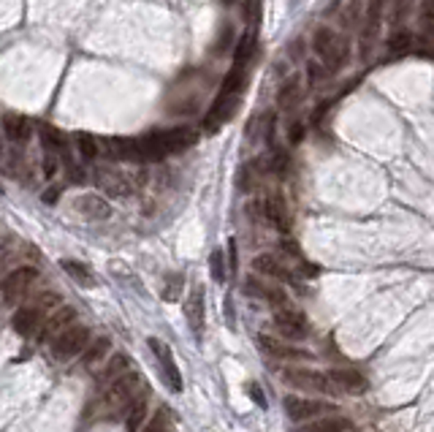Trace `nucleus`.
Listing matches in <instances>:
<instances>
[{
    "label": "nucleus",
    "instance_id": "nucleus-1",
    "mask_svg": "<svg viewBox=\"0 0 434 432\" xmlns=\"http://www.w3.org/2000/svg\"><path fill=\"white\" fill-rule=\"evenodd\" d=\"M312 50H315V57H318L332 74H336V71L348 63V54H350V47H348V41H345V36L334 33L332 27L315 30V36H312Z\"/></svg>",
    "mask_w": 434,
    "mask_h": 432
},
{
    "label": "nucleus",
    "instance_id": "nucleus-2",
    "mask_svg": "<svg viewBox=\"0 0 434 432\" xmlns=\"http://www.w3.org/2000/svg\"><path fill=\"white\" fill-rule=\"evenodd\" d=\"M63 305V299L57 297V294H41L36 302H30V305H22L17 313H14V318H11V327L17 334H22V337H30V334H36L38 327L44 324V318H47V313H52L54 307Z\"/></svg>",
    "mask_w": 434,
    "mask_h": 432
},
{
    "label": "nucleus",
    "instance_id": "nucleus-3",
    "mask_svg": "<svg viewBox=\"0 0 434 432\" xmlns=\"http://www.w3.org/2000/svg\"><path fill=\"white\" fill-rule=\"evenodd\" d=\"M147 389V383L141 381V375L130 367L125 375H120L114 383H109V392H106V405L114 408V410H125V408Z\"/></svg>",
    "mask_w": 434,
    "mask_h": 432
},
{
    "label": "nucleus",
    "instance_id": "nucleus-4",
    "mask_svg": "<svg viewBox=\"0 0 434 432\" xmlns=\"http://www.w3.org/2000/svg\"><path fill=\"white\" fill-rule=\"evenodd\" d=\"M90 343V329L82 327V324H71L68 329H63L54 340H52V356L65 362V359H74L79 356Z\"/></svg>",
    "mask_w": 434,
    "mask_h": 432
},
{
    "label": "nucleus",
    "instance_id": "nucleus-5",
    "mask_svg": "<svg viewBox=\"0 0 434 432\" xmlns=\"http://www.w3.org/2000/svg\"><path fill=\"white\" fill-rule=\"evenodd\" d=\"M282 381L293 389H302V392H320V394H336V386L326 373H318V370H285L282 373Z\"/></svg>",
    "mask_w": 434,
    "mask_h": 432
},
{
    "label": "nucleus",
    "instance_id": "nucleus-6",
    "mask_svg": "<svg viewBox=\"0 0 434 432\" xmlns=\"http://www.w3.org/2000/svg\"><path fill=\"white\" fill-rule=\"evenodd\" d=\"M36 278H38V272L33 267H17L14 272H8L3 278V283H0V299L6 305L20 302L27 291H30V285L36 283Z\"/></svg>",
    "mask_w": 434,
    "mask_h": 432
},
{
    "label": "nucleus",
    "instance_id": "nucleus-7",
    "mask_svg": "<svg viewBox=\"0 0 434 432\" xmlns=\"http://www.w3.org/2000/svg\"><path fill=\"white\" fill-rule=\"evenodd\" d=\"M274 329L280 332L282 337H288V340H304L307 332H309V324H307L304 313H299L296 307L285 305L274 307Z\"/></svg>",
    "mask_w": 434,
    "mask_h": 432
},
{
    "label": "nucleus",
    "instance_id": "nucleus-8",
    "mask_svg": "<svg viewBox=\"0 0 434 432\" xmlns=\"http://www.w3.org/2000/svg\"><path fill=\"white\" fill-rule=\"evenodd\" d=\"M93 182H95V188H101L103 196H111V199H125V196L133 193L130 179L123 172L111 169V166H98L95 174H93Z\"/></svg>",
    "mask_w": 434,
    "mask_h": 432
},
{
    "label": "nucleus",
    "instance_id": "nucleus-9",
    "mask_svg": "<svg viewBox=\"0 0 434 432\" xmlns=\"http://www.w3.org/2000/svg\"><path fill=\"white\" fill-rule=\"evenodd\" d=\"M336 408L326 400H307V397H296V394H288L285 397V413L293 419V422H307V419H315V416H323V413H334Z\"/></svg>",
    "mask_w": 434,
    "mask_h": 432
},
{
    "label": "nucleus",
    "instance_id": "nucleus-10",
    "mask_svg": "<svg viewBox=\"0 0 434 432\" xmlns=\"http://www.w3.org/2000/svg\"><path fill=\"white\" fill-rule=\"evenodd\" d=\"M71 324H77V310L74 307H65V305H60V307H54L49 315L44 318V324L38 327V343H52L57 334L63 329H68Z\"/></svg>",
    "mask_w": 434,
    "mask_h": 432
},
{
    "label": "nucleus",
    "instance_id": "nucleus-11",
    "mask_svg": "<svg viewBox=\"0 0 434 432\" xmlns=\"http://www.w3.org/2000/svg\"><path fill=\"white\" fill-rule=\"evenodd\" d=\"M74 209L84 221H109L111 218V204L98 193H82L74 199Z\"/></svg>",
    "mask_w": 434,
    "mask_h": 432
},
{
    "label": "nucleus",
    "instance_id": "nucleus-12",
    "mask_svg": "<svg viewBox=\"0 0 434 432\" xmlns=\"http://www.w3.org/2000/svg\"><path fill=\"white\" fill-rule=\"evenodd\" d=\"M383 8H385V0H372L369 8H366V20H364V27H361V57L364 60H369V52H372L378 27H380Z\"/></svg>",
    "mask_w": 434,
    "mask_h": 432
},
{
    "label": "nucleus",
    "instance_id": "nucleus-13",
    "mask_svg": "<svg viewBox=\"0 0 434 432\" xmlns=\"http://www.w3.org/2000/svg\"><path fill=\"white\" fill-rule=\"evenodd\" d=\"M157 136V142H160V147L169 153H182V150H187L190 144H196L199 142V133L193 131V128L187 126H179V128H171V131H163V133H155Z\"/></svg>",
    "mask_w": 434,
    "mask_h": 432
},
{
    "label": "nucleus",
    "instance_id": "nucleus-14",
    "mask_svg": "<svg viewBox=\"0 0 434 432\" xmlns=\"http://www.w3.org/2000/svg\"><path fill=\"white\" fill-rule=\"evenodd\" d=\"M150 345H153L155 356H157V362H160V367H163V378H166V383H169V389H171V392H182V375H179L171 348H169L166 343H160L157 337L150 340Z\"/></svg>",
    "mask_w": 434,
    "mask_h": 432
},
{
    "label": "nucleus",
    "instance_id": "nucleus-15",
    "mask_svg": "<svg viewBox=\"0 0 434 432\" xmlns=\"http://www.w3.org/2000/svg\"><path fill=\"white\" fill-rule=\"evenodd\" d=\"M204 315H206L204 285H199V283H196V285L190 288L187 299H185V318H187L190 329L196 332V334H201V332H204Z\"/></svg>",
    "mask_w": 434,
    "mask_h": 432
},
{
    "label": "nucleus",
    "instance_id": "nucleus-16",
    "mask_svg": "<svg viewBox=\"0 0 434 432\" xmlns=\"http://www.w3.org/2000/svg\"><path fill=\"white\" fill-rule=\"evenodd\" d=\"M258 209L261 215L274 226L277 231H288L290 229V215H288V207H285V199L282 196H266L263 202H258Z\"/></svg>",
    "mask_w": 434,
    "mask_h": 432
},
{
    "label": "nucleus",
    "instance_id": "nucleus-17",
    "mask_svg": "<svg viewBox=\"0 0 434 432\" xmlns=\"http://www.w3.org/2000/svg\"><path fill=\"white\" fill-rule=\"evenodd\" d=\"M245 291H247L250 297H258V299L269 302V305H272V307H285V305H290L282 288H277V285H272V283H263V280H258V278H247V283H245Z\"/></svg>",
    "mask_w": 434,
    "mask_h": 432
},
{
    "label": "nucleus",
    "instance_id": "nucleus-18",
    "mask_svg": "<svg viewBox=\"0 0 434 432\" xmlns=\"http://www.w3.org/2000/svg\"><path fill=\"white\" fill-rule=\"evenodd\" d=\"M3 133H6V139L11 142V144H25L27 139H30V133H33V123L27 120L25 114H14V112H8V114H3Z\"/></svg>",
    "mask_w": 434,
    "mask_h": 432
},
{
    "label": "nucleus",
    "instance_id": "nucleus-19",
    "mask_svg": "<svg viewBox=\"0 0 434 432\" xmlns=\"http://www.w3.org/2000/svg\"><path fill=\"white\" fill-rule=\"evenodd\" d=\"M236 109H239V96H226V93H220L217 101L212 103L209 114H206V120H204L206 128H209V131H217Z\"/></svg>",
    "mask_w": 434,
    "mask_h": 432
},
{
    "label": "nucleus",
    "instance_id": "nucleus-20",
    "mask_svg": "<svg viewBox=\"0 0 434 432\" xmlns=\"http://www.w3.org/2000/svg\"><path fill=\"white\" fill-rule=\"evenodd\" d=\"M329 378L334 381L336 392H345V394H364L369 386L358 370H332Z\"/></svg>",
    "mask_w": 434,
    "mask_h": 432
},
{
    "label": "nucleus",
    "instance_id": "nucleus-21",
    "mask_svg": "<svg viewBox=\"0 0 434 432\" xmlns=\"http://www.w3.org/2000/svg\"><path fill=\"white\" fill-rule=\"evenodd\" d=\"M253 269H256L258 275H263V278H274V280H293V272L282 264L277 255L272 253H261L256 255V261H253Z\"/></svg>",
    "mask_w": 434,
    "mask_h": 432
},
{
    "label": "nucleus",
    "instance_id": "nucleus-22",
    "mask_svg": "<svg viewBox=\"0 0 434 432\" xmlns=\"http://www.w3.org/2000/svg\"><path fill=\"white\" fill-rule=\"evenodd\" d=\"M147 405H150V389H144L128 408H125V427L128 432H139L147 422Z\"/></svg>",
    "mask_w": 434,
    "mask_h": 432
},
{
    "label": "nucleus",
    "instance_id": "nucleus-23",
    "mask_svg": "<svg viewBox=\"0 0 434 432\" xmlns=\"http://www.w3.org/2000/svg\"><path fill=\"white\" fill-rule=\"evenodd\" d=\"M258 343H261V348H263L266 354L277 356V359H307V356H309V354H304V351H299V348H290V345H285L280 340L269 337V334H261Z\"/></svg>",
    "mask_w": 434,
    "mask_h": 432
},
{
    "label": "nucleus",
    "instance_id": "nucleus-24",
    "mask_svg": "<svg viewBox=\"0 0 434 432\" xmlns=\"http://www.w3.org/2000/svg\"><path fill=\"white\" fill-rule=\"evenodd\" d=\"M128 370H130V359H128V356H123V354H117V356H111V359L106 362V367H103V370H101L98 381L109 386V383L117 381L120 375H125Z\"/></svg>",
    "mask_w": 434,
    "mask_h": 432
},
{
    "label": "nucleus",
    "instance_id": "nucleus-25",
    "mask_svg": "<svg viewBox=\"0 0 434 432\" xmlns=\"http://www.w3.org/2000/svg\"><path fill=\"white\" fill-rule=\"evenodd\" d=\"M302 101V82L299 79H290V82H285L280 90V96H277V106H280V112H290V109H296Z\"/></svg>",
    "mask_w": 434,
    "mask_h": 432
},
{
    "label": "nucleus",
    "instance_id": "nucleus-26",
    "mask_svg": "<svg viewBox=\"0 0 434 432\" xmlns=\"http://www.w3.org/2000/svg\"><path fill=\"white\" fill-rule=\"evenodd\" d=\"M60 264H63V269H65L71 278L77 280L79 285H84V288H93V285H95V275H93V269H90L87 264L74 261V258H63Z\"/></svg>",
    "mask_w": 434,
    "mask_h": 432
},
{
    "label": "nucleus",
    "instance_id": "nucleus-27",
    "mask_svg": "<svg viewBox=\"0 0 434 432\" xmlns=\"http://www.w3.org/2000/svg\"><path fill=\"white\" fill-rule=\"evenodd\" d=\"M302 432H356L350 419H342V416H329V419H320L315 424L304 427Z\"/></svg>",
    "mask_w": 434,
    "mask_h": 432
},
{
    "label": "nucleus",
    "instance_id": "nucleus-28",
    "mask_svg": "<svg viewBox=\"0 0 434 432\" xmlns=\"http://www.w3.org/2000/svg\"><path fill=\"white\" fill-rule=\"evenodd\" d=\"M245 82H247V66L233 63V68H231L228 74H226V79H223L220 93H226V96H239L242 87H245Z\"/></svg>",
    "mask_w": 434,
    "mask_h": 432
},
{
    "label": "nucleus",
    "instance_id": "nucleus-29",
    "mask_svg": "<svg viewBox=\"0 0 434 432\" xmlns=\"http://www.w3.org/2000/svg\"><path fill=\"white\" fill-rule=\"evenodd\" d=\"M77 153L87 161L101 158V139H95L93 133H77Z\"/></svg>",
    "mask_w": 434,
    "mask_h": 432
},
{
    "label": "nucleus",
    "instance_id": "nucleus-30",
    "mask_svg": "<svg viewBox=\"0 0 434 432\" xmlns=\"http://www.w3.org/2000/svg\"><path fill=\"white\" fill-rule=\"evenodd\" d=\"M109 345H111V343H109V337H98L95 343H87V348L82 351V362H84L87 367H95L103 356H106Z\"/></svg>",
    "mask_w": 434,
    "mask_h": 432
},
{
    "label": "nucleus",
    "instance_id": "nucleus-31",
    "mask_svg": "<svg viewBox=\"0 0 434 432\" xmlns=\"http://www.w3.org/2000/svg\"><path fill=\"white\" fill-rule=\"evenodd\" d=\"M329 77H332V71H329V68H326L318 57H309V60H307V79H309V84H312V87L323 84Z\"/></svg>",
    "mask_w": 434,
    "mask_h": 432
},
{
    "label": "nucleus",
    "instance_id": "nucleus-32",
    "mask_svg": "<svg viewBox=\"0 0 434 432\" xmlns=\"http://www.w3.org/2000/svg\"><path fill=\"white\" fill-rule=\"evenodd\" d=\"M421 30H424V38L434 44V0L421 3Z\"/></svg>",
    "mask_w": 434,
    "mask_h": 432
},
{
    "label": "nucleus",
    "instance_id": "nucleus-33",
    "mask_svg": "<svg viewBox=\"0 0 434 432\" xmlns=\"http://www.w3.org/2000/svg\"><path fill=\"white\" fill-rule=\"evenodd\" d=\"M253 50H256V36H253V33H245L242 41H239V47H236V52H233V63L247 66V60H250Z\"/></svg>",
    "mask_w": 434,
    "mask_h": 432
},
{
    "label": "nucleus",
    "instance_id": "nucleus-34",
    "mask_svg": "<svg viewBox=\"0 0 434 432\" xmlns=\"http://www.w3.org/2000/svg\"><path fill=\"white\" fill-rule=\"evenodd\" d=\"M410 47H412V33H410V30L391 33V38H388V52H391V54H405Z\"/></svg>",
    "mask_w": 434,
    "mask_h": 432
},
{
    "label": "nucleus",
    "instance_id": "nucleus-35",
    "mask_svg": "<svg viewBox=\"0 0 434 432\" xmlns=\"http://www.w3.org/2000/svg\"><path fill=\"white\" fill-rule=\"evenodd\" d=\"M139 432H174V430H171L169 410H166V408H160V410H157V413L153 416V422H150L144 430H139Z\"/></svg>",
    "mask_w": 434,
    "mask_h": 432
},
{
    "label": "nucleus",
    "instance_id": "nucleus-36",
    "mask_svg": "<svg viewBox=\"0 0 434 432\" xmlns=\"http://www.w3.org/2000/svg\"><path fill=\"white\" fill-rule=\"evenodd\" d=\"M410 11H412V0H396L391 8V25H402Z\"/></svg>",
    "mask_w": 434,
    "mask_h": 432
},
{
    "label": "nucleus",
    "instance_id": "nucleus-37",
    "mask_svg": "<svg viewBox=\"0 0 434 432\" xmlns=\"http://www.w3.org/2000/svg\"><path fill=\"white\" fill-rule=\"evenodd\" d=\"M209 269H212V278L217 280V283H223L226 280V267H223V251H215L212 258H209Z\"/></svg>",
    "mask_w": 434,
    "mask_h": 432
},
{
    "label": "nucleus",
    "instance_id": "nucleus-38",
    "mask_svg": "<svg viewBox=\"0 0 434 432\" xmlns=\"http://www.w3.org/2000/svg\"><path fill=\"white\" fill-rule=\"evenodd\" d=\"M179 291H182V278H179V275H171V280H166V288H163V299L174 302V299H179Z\"/></svg>",
    "mask_w": 434,
    "mask_h": 432
},
{
    "label": "nucleus",
    "instance_id": "nucleus-39",
    "mask_svg": "<svg viewBox=\"0 0 434 432\" xmlns=\"http://www.w3.org/2000/svg\"><path fill=\"white\" fill-rule=\"evenodd\" d=\"M57 166H60V155H57V153H47V158H44V174H47V177H54Z\"/></svg>",
    "mask_w": 434,
    "mask_h": 432
},
{
    "label": "nucleus",
    "instance_id": "nucleus-40",
    "mask_svg": "<svg viewBox=\"0 0 434 432\" xmlns=\"http://www.w3.org/2000/svg\"><path fill=\"white\" fill-rule=\"evenodd\" d=\"M272 172H277V174H282L285 169H288V155L285 153H272Z\"/></svg>",
    "mask_w": 434,
    "mask_h": 432
},
{
    "label": "nucleus",
    "instance_id": "nucleus-41",
    "mask_svg": "<svg viewBox=\"0 0 434 432\" xmlns=\"http://www.w3.org/2000/svg\"><path fill=\"white\" fill-rule=\"evenodd\" d=\"M288 139H290V144H299V142L304 139V123H299V120H296V123L290 126V133H288Z\"/></svg>",
    "mask_w": 434,
    "mask_h": 432
},
{
    "label": "nucleus",
    "instance_id": "nucleus-42",
    "mask_svg": "<svg viewBox=\"0 0 434 432\" xmlns=\"http://www.w3.org/2000/svg\"><path fill=\"white\" fill-rule=\"evenodd\" d=\"M57 196H60V188H57V185H52V191H47V193H44V202H57Z\"/></svg>",
    "mask_w": 434,
    "mask_h": 432
},
{
    "label": "nucleus",
    "instance_id": "nucleus-43",
    "mask_svg": "<svg viewBox=\"0 0 434 432\" xmlns=\"http://www.w3.org/2000/svg\"><path fill=\"white\" fill-rule=\"evenodd\" d=\"M250 394H253V400H258V405H266V400H263V397H261V389H258L256 383H253V386H250Z\"/></svg>",
    "mask_w": 434,
    "mask_h": 432
},
{
    "label": "nucleus",
    "instance_id": "nucleus-44",
    "mask_svg": "<svg viewBox=\"0 0 434 432\" xmlns=\"http://www.w3.org/2000/svg\"><path fill=\"white\" fill-rule=\"evenodd\" d=\"M3 255H6V253H3V251H0V264H3Z\"/></svg>",
    "mask_w": 434,
    "mask_h": 432
}]
</instances>
